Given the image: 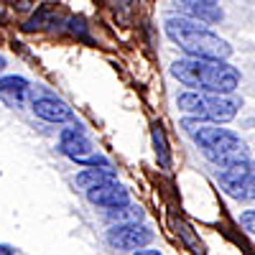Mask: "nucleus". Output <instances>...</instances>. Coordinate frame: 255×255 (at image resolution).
<instances>
[{
    "label": "nucleus",
    "instance_id": "3",
    "mask_svg": "<svg viewBox=\"0 0 255 255\" xmlns=\"http://www.w3.org/2000/svg\"><path fill=\"white\" fill-rule=\"evenodd\" d=\"M166 36L179 44L186 56H202V59H227L232 46L217 33H212L202 20L186 18V15H168L166 18Z\"/></svg>",
    "mask_w": 255,
    "mask_h": 255
},
{
    "label": "nucleus",
    "instance_id": "7",
    "mask_svg": "<svg viewBox=\"0 0 255 255\" xmlns=\"http://www.w3.org/2000/svg\"><path fill=\"white\" fill-rule=\"evenodd\" d=\"M153 240V232L145 225L128 222V225H113L108 230V245L118 253H130V250H143Z\"/></svg>",
    "mask_w": 255,
    "mask_h": 255
},
{
    "label": "nucleus",
    "instance_id": "18",
    "mask_svg": "<svg viewBox=\"0 0 255 255\" xmlns=\"http://www.w3.org/2000/svg\"><path fill=\"white\" fill-rule=\"evenodd\" d=\"M3 69H5V59H3V56H0V72H3Z\"/></svg>",
    "mask_w": 255,
    "mask_h": 255
},
{
    "label": "nucleus",
    "instance_id": "17",
    "mask_svg": "<svg viewBox=\"0 0 255 255\" xmlns=\"http://www.w3.org/2000/svg\"><path fill=\"white\" fill-rule=\"evenodd\" d=\"M0 255H13V250L8 245H0Z\"/></svg>",
    "mask_w": 255,
    "mask_h": 255
},
{
    "label": "nucleus",
    "instance_id": "6",
    "mask_svg": "<svg viewBox=\"0 0 255 255\" xmlns=\"http://www.w3.org/2000/svg\"><path fill=\"white\" fill-rule=\"evenodd\" d=\"M217 179H220V186L225 189V194H230L232 199L255 202V163L253 161L222 168Z\"/></svg>",
    "mask_w": 255,
    "mask_h": 255
},
{
    "label": "nucleus",
    "instance_id": "10",
    "mask_svg": "<svg viewBox=\"0 0 255 255\" xmlns=\"http://www.w3.org/2000/svg\"><path fill=\"white\" fill-rule=\"evenodd\" d=\"M87 199H90V204L102 207V209H118V207H125L130 202V194H128V189L123 184L108 181V184H100V186L90 189Z\"/></svg>",
    "mask_w": 255,
    "mask_h": 255
},
{
    "label": "nucleus",
    "instance_id": "9",
    "mask_svg": "<svg viewBox=\"0 0 255 255\" xmlns=\"http://www.w3.org/2000/svg\"><path fill=\"white\" fill-rule=\"evenodd\" d=\"M0 100L13 110L26 108V105H31V100H33L31 82L26 77H15V74L0 77Z\"/></svg>",
    "mask_w": 255,
    "mask_h": 255
},
{
    "label": "nucleus",
    "instance_id": "15",
    "mask_svg": "<svg viewBox=\"0 0 255 255\" xmlns=\"http://www.w3.org/2000/svg\"><path fill=\"white\" fill-rule=\"evenodd\" d=\"M184 5H202V3H217V0H181Z\"/></svg>",
    "mask_w": 255,
    "mask_h": 255
},
{
    "label": "nucleus",
    "instance_id": "5",
    "mask_svg": "<svg viewBox=\"0 0 255 255\" xmlns=\"http://www.w3.org/2000/svg\"><path fill=\"white\" fill-rule=\"evenodd\" d=\"M59 151L67 158H72V161H77L82 166H90V168H97V166L108 168L110 166L95 151L92 140L87 138V133H84L82 128H64L61 135H59Z\"/></svg>",
    "mask_w": 255,
    "mask_h": 255
},
{
    "label": "nucleus",
    "instance_id": "8",
    "mask_svg": "<svg viewBox=\"0 0 255 255\" xmlns=\"http://www.w3.org/2000/svg\"><path fill=\"white\" fill-rule=\"evenodd\" d=\"M31 110H33L41 120H46V123H56V125L74 120L72 108H69V105L64 102V100H59L56 95H51V92H38V95H36V90H33Z\"/></svg>",
    "mask_w": 255,
    "mask_h": 255
},
{
    "label": "nucleus",
    "instance_id": "12",
    "mask_svg": "<svg viewBox=\"0 0 255 255\" xmlns=\"http://www.w3.org/2000/svg\"><path fill=\"white\" fill-rule=\"evenodd\" d=\"M108 220L118 222V225H128V222H140L143 220V209L138 204H125L118 209H108Z\"/></svg>",
    "mask_w": 255,
    "mask_h": 255
},
{
    "label": "nucleus",
    "instance_id": "14",
    "mask_svg": "<svg viewBox=\"0 0 255 255\" xmlns=\"http://www.w3.org/2000/svg\"><path fill=\"white\" fill-rule=\"evenodd\" d=\"M240 225L250 232V235H255V209L245 212V215H240Z\"/></svg>",
    "mask_w": 255,
    "mask_h": 255
},
{
    "label": "nucleus",
    "instance_id": "4",
    "mask_svg": "<svg viewBox=\"0 0 255 255\" xmlns=\"http://www.w3.org/2000/svg\"><path fill=\"white\" fill-rule=\"evenodd\" d=\"M179 110L191 115V118H199V120H209V123H227L238 115L240 102L230 95H215V92H184L176 100Z\"/></svg>",
    "mask_w": 255,
    "mask_h": 255
},
{
    "label": "nucleus",
    "instance_id": "1",
    "mask_svg": "<svg viewBox=\"0 0 255 255\" xmlns=\"http://www.w3.org/2000/svg\"><path fill=\"white\" fill-rule=\"evenodd\" d=\"M181 128L191 135L194 145L204 153L207 161H212L220 168H230L235 163H245L250 161V151L248 145L240 140V135H235L227 128H220L217 123L209 120H199V118H186L181 123Z\"/></svg>",
    "mask_w": 255,
    "mask_h": 255
},
{
    "label": "nucleus",
    "instance_id": "13",
    "mask_svg": "<svg viewBox=\"0 0 255 255\" xmlns=\"http://www.w3.org/2000/svg\"><path fill=\"white\" fill-rule=\"evenodd\" d=\"M153 151H156V158H158L161 168H171V151H168L166 133H163L161 125H153Z\"/></svg>",
    "mask_w": 255,
    "mask_h": 255
},
{
    "label": "nucleus",
    "instance_id": "16",
    "mask_svg": "<svg viewBox=\"0 0 255 255\" xmlns=\"http://www.w3.org/2000/svg\"><path fill=\"white\" fill-rule=\"evenodd\" d=\"M135 255H163V253L161 250H145L143 248V250H135Z\"/></svg>",
    "mask_w": 255,
    "mask_h": 255
},
{
    "label": "nucleus",
    "instance_id": "11",
    "mask_svg": "<svg viewBox=\"0 0 255 255\" xmlns=\"http://www.w3.org/2000/svg\"><path fill=\"white\" fill-rule=\"evenodd\" d=\"M108 181H118L115 179V171L108 166V168H87V171L77 174V186H82L84 191H90L100 184H108Z\"/></svg>",
    "mask_w": 255,
    "mask_h": 255
},
{
    "label": "nucleus",
    "instance_id": "2",
    "mask_svg": "<svg viewBox=\"0 0 255 255\" xmlns=\"http://www.w3.org/2000/svg\"><path fill=\"white\" fill-rule=\"evenodd\" d=\"M171 74L197 92H215V95H232L240 87V72L227 64L225 59H202L186 56L171 64Z\"/></svg>",
    "mask_w": 255,
    "mask_h": 255
}]
</instances>
